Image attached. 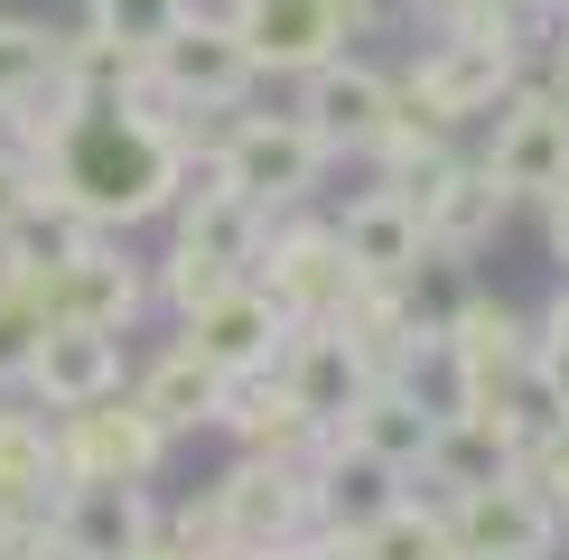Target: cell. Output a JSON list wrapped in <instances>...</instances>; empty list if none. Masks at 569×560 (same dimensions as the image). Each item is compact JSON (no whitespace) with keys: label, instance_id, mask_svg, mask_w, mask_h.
I'll use <instances>...</instances> for the list:
<instances>
[{"label":"cell","instance_id":"1","mask_svg":"<svg viewBox=\"0 0 569 560\" xmlns=\"http://www.w3.org/2000/svg\"><path fill=\"white\" fill-rule=\"evenodd\" d=\"M206 159H216V178L233 197H252L262 216H290L308 187H318V169H327L318 131H308L299 112H243V103H233V122H224V140Z\"/></svg>","mask_w":569,"mask_h":560},{"label":"cell","instance_id":"2","mask_svg":"<svg viewBox=\"0 0 569 560\" xmlns=\"http://www.w3.org/2000/svg\"><path fill=\"white\" fill-rule=\"evenodd\" d=\"M513 76H523V47H513V38H495V29H448L430 57H420V76L401 84V103H411L420 122L458 131V122H477V112L505 103Z\"/></svg>","mask_w":569,"mask_h":560},{"label":"cell","instance_id":"3","mask_svg":"<svg viewBox=\"0 0 569 560\" xmlns=\"http://www.w3.org/2000/svg\"><path fill=\"white\" fill-rule=\"evenodd\" d=\"M159 458H169V430L131 402V392H103L84 411H57V477L66 486H150Z\"/></svg>","mask_w":569,"mask_h":560},{"label":"cell","instance_id":"4","mask_svg":"<svg viewBox=\"0 0 569 560\" xmlns=\"http://www.w3.org/2000/svg\"><path fill=\"white\" fill-rule=\"evenodd\" d=\"M401 197H411V216H420V243L439 252V262H467V252L486 243L495 224H505V187H495V169L486 159H448V150H430V159H411V169L392 178Z\"/></svg>","mask_w":569,"mask_h":560},{"label":"cell","instance_id":"5","mask_svg":"<svg viewBox=\"0 0 569 560\" xmlns=\"http://www.w3.org/2000/svg\"><path fill=\"white\" fill-rule=\"evenodd\" d=\"M365 29H373V0H243L233 10L252 76H308V66L346 57V38Z\"/></svg>","mask_w":569,"mask_h":560},{"label":"cell","instance_id":"6","mask_svg":"<svg viewBox=\"0 0 569 560\" xmlns=\"http://www.w3.org/2000/svg\"><path fill=\"white\" fill-rule=\"evenodd\" d=\"M252 84H262V76H252L233 19H197V10H187L178 29L150 47V93L169 112H187V122H197V112H233Z\"/></svg>","mask_w":569,"mask_h":560},{"label":"cell","instance_id":"7","mask_svg":"<svg viewBox=\"0 0 569 560\" xmlns=\"http://www.w3.org/2000/svg\"><path fill=\"white\" fill-rule=\"evenodd\" d=\"M38 309H47V318H76V327H112V337H131L140 309H150V271H140L112 233H84V243L38 280Z\"/></svg>","mask_w":569,"mask_h":560},{"label":"cell","instance_id":"8","mask_svg":"<svg viewBox=\"0 0 569 560\" xmlns=\"http://www.w3.org/2000/svg\"><path fill=\"white\" fill-rule=\"evenodd\" d=\"M252 280L280 299V318H337L346 299H355V271L346 262V243H337V224H271L262 233V252H252Z\"/></svg>","mask_w":569,"mask_h":560},{"label":"cell","instance_id":"9","mask_svg":"<svg viewBox=\"0 0 569 560\" xmlns=\"http://www.w3.org/2000/svg\"><path fill=\"white\" fill-rule=\"evenodd\" d=\"M448 532H458L467 560H551L560 551V504L532 477H495V486L448 496Z\"/></svg>","mask_w":569,"mask_h":560},{"label":"cell","instance_id":"10","mask_svg":"<svg viewBox=\"0 0 569 560\" xmlns=\"http://www.w3.org/2000/svg\"><path fill=\"white\" fill-rule=\"evenodd\" d=\"M280 337H290V318H280V299L262 290V280H224L216 299H197V309L178 318V346L187 356H206L233 383V373H262L271 356H280Z\"/></svg>","mask_w":569,"mask_h":560},{"label":"cell","instance_id":"11","mask_svg":"<svg viewBox=\"0 0 569 560\" xmlns=\"http://www.w3.org/2000/svg\"><path fill=\"white\" fill-rule=\"evenodd\" d=\"M392 103H401V84H383L355 57H327L299 76V122L318 131L327 159H373V140L392 131Z\"/></svg>","mask_w":569,"mask_h":560},{"label":"cell","instance_id":"12","mask_svg":"<svg viewBox=\"0 0 569 560\" xmlns=\"http://www.w3.org/2000/svg\"><path fill=\"white\" fill-rule=\"evenodd\" d=\"M271 373L290 383V402L318 420V430H346V411L365 402V383H373V364H365V346L346 337L337 318H299L290 337H280V356Z\"/></svg>","mask_w":569,"mask_h":560},{"label":"cell","instance_id":"13","mask_svg":"<svg viewBox=\"0 0 569 560\" xmlns=\"http://www.w3.org/2000/svg\"><path fill=\"white\" fill-rule=\"evenodd\" d=\"M216 513H224V542L280 551L290 532H308V458H233L216 477Z\"/></svg>","mask_w":569,"mask_h":560},{"label":"cell","instance_id":"14","mask_svg":"<svg viewBox=\"0 0 569 560\" xmlns=\"http://www.w3.org/2000/svg\"><path fill=\"white\" fill-rule=\"evenodd\" d=\"M122 337L112 327H76V318H47L38 356L19 364V392H29L38 411H84L103 402V392H122Z\"/></svg>","mask_w":569,"mask_h":560},{"label":"cell","instance_id":"15","mask_svg":"<svg viewBox=\"0 0 569 560\" xmlns=\"http://www.w3.org/2000/svg\"><path fill=\"white\" fill-rule=\"evenodd\" d=\"M47 523H57L66 560H131L159 532V504H150V486H93L84 477V486L47 496Z\"/></svg>","mask_w":569,"mask_h":560},{"label":"cell","instance_id":"16","mask_svg":"<svg viewBox=\"0 0 569 560\" xmlns=\"http://www.w3.org/2000/svg\"><path fill=\"white\" fill-rule=\"evenodd\" d=\"M486 169L505 197H560L569 187V93H523V103L495 122Z\"/></svg>","mask_w":569,"mask_h":560},{"label":"cell","instance_id":"17","mask_svg":"<svg viewBox=\"0 0 569 560\" xmlns=\"http://www.w3.org/2000/svg\"><path fill=\"white\" fill-rule=\"evenodd\" d=\"M430 430H439V402H420L411 373H373L365 402L346 411V430H337V439H355L365 458H383V467H401V477H411V467L430 458Z\"/></svg>","mask_w":569,"mask_h":560},{"label":"cell","instance_id":"18","mask_svg":"<svg viewBox=\"0 0 569 560\" xmlns=\"http://www.w3.org/2000/svg\"><path fill=\"white\" fill-rule=\"evenodd\" d=\"M392 477H401V467L365 458L355 439H337V430H327L318 449H308V513H318L327 532H365L373 513L392 504Z\"/></svg>","mask_w":569,"mask_h":560},{"label":"cell","instance_id":"19","mask_svg":"<svg viewBox=\"0 0 569 560\" xmlns=\"http://www.w3.org/2000/svg\"><path fill=\"white\" fill-rule=\"evenodd\" d=\"M216 430H233V439H243V458H308V449L327 439L318 420L290 402V383H280L271 364H262V373H233V383H224Z\"/></svg>","mask_w":569,"mask_h":560},{"label":"cell","instance_id":"20","mask_svg":"<svg viewBox=\"0 0 569 560\" xmlns=\"http://www.w3.org/2000/svg\"><path fill=\"white\" fill-rule=\"evenodd\" d=\"M337 243H346V262L365 271V280H411V271H420V252H430L401 187H373V197H355L346 216H337Z\"/></svg>","mask_w":569,"mask_h":560},{"label":"cell","instance_id":"21","mask_svg":"<svg viewBox=\"0 0 569 560\" xmlns=\"http://www.w3.org/2000/svg\"><path fill=\"white\" fill-rule=\"evenodd\" d=\"M131 402L150 411L169 439H197V430H216V411H224V373L206 356H187V346H169V356L131 383Z\"/></svg>","mask_w":569,"mask_h":560},{"label":"cell","instance_id":"22","mask_svg":"<svg viewBox=\"0 0 569 560\" xmlns=\"http://www.w3.org/2000/svg\"><path fill=\"white\" fill-rule=\"evenodd\" d=\"M57 486V411L0 402V504H47Z\"/></svg>","mask_w":569,"mask_h":560},{"label":"cell","instance_id":"23","mask_svg":"<svg viewBox=\"0 0 569 560\" xmlns=\"http://www.w3.org/2000/svg\"><path fill=\"white\" fill-rule=\"evenodd\" d=\"M355 560H458L448 504H411V496H392L365 532H355Z\"/></svg>","mask_w":569,"mask_h":560},{"label":"cell","instance_id":"24","mask_svg":"<svg viewBox=\"0 0 569 560\" xmlns=\"http://www.w3.org/2000/svg\"><path fill=\"white\" fill-rule=\"evenodd\" d=\"M47 76H57V29H47V19H10V10H0V112L29 103Z\"/></svg>","mask_w":569,"mask_h":560},{"label":"cell","instance_id":"25","mask_svg":"<svg viewBox=\"0 0 569 560\" xmlns=\"http://www.w3.org/2000/svg\"><path fill=\"white\" fill-rule=\"evenodd\" d=\"M178 19H187V0H84V29L122 38V47H140V57H150Z\"/></svg>","mask_w":569,"mask_h":560},{"label":"cell","instance_id":"26","mask_svg":"<svg viewBox=\"0 0 569 560\" xmlns=\"http://www.w3.org/2000/svg\"><path fill=\"white\" fill-rule=\"evenodd\" d=\"M38 337H47V309H38L29 290L0 280V383H19V364L38 356Z\"/></svg>","mask_w":569,"mask_h":560},{"label":"cell","instance_id":"27","mask_svg":"<svg viewBox=\"0 0 569 560\" xmlns=\"http://www.w3.org/2000/svg\"><path fill=\"white\" fill-rule=\"evenodd\" d=\"M532 383L551 392V411L569 420V290H560V309L541 318V337H532Z\"/></svg>","mask_w":569,"mask_h":560},{"label":"cell","instance_id":"28","mask_svg":"<svg viewBox=\"0 0 569 560\" xmlns=\"http://www.w3.org/2000/svg\"><path fill=\"white\" fill-rule=\"evenodd\" d=\"M0 560H66L47 504H10V513H0Z\"/></svg>","mask_w":569,"mask_h":560},{"label":"cell","instance_id":"29","mask_svg":"<svg viewBox=\"0 0 569 560\" xmlns=\"http://www.w3.org/2000/svg\"><path fill=\"white\" fill-rule=\"evenodd\" d=\"M159 532H169L178 551H197V560H206V551L224 542V513H216V486H206L197 504H178V513H169V523H159Z\"/></svg>","mask_w":569,"mask_h":560},{"label":"cell","instance_id":"30","mask_svg":"<svg viewBox=\"0 0 569 560\" xmlns=\"http://www.w3.org/2000/svg\"><path fill=\"white\" fill-rule=\"evenodd\" d=\"M29 206H38V169H29V150H19V140H0V233L29 216Z\"/></svg>","mask_w":569,"mask_h":560},{"label":"cell","instance_id":"31","mask_svg":"<svg viewBox=\"0 0 569 560\" xmlns=\"http://www.w3.org/2000/svg\"><path fill=\"white\" fill-rule=\"evenodd\" d=\"M271 560H355V532H327V523H308V532H290Z\"/></svg>","mask_w":569,"mask_h":560},{"label":"cell","instance_id":"32","mask_svg":"<svg viewBox=\"0 0 569 560\" xmlns=\"http://www.w3.org/2000/svg\"><path fill=\"white\" fill-rule=\"evenodd\" d=\"M551 252H560V262H569V187H560V197H551Z\"/></svg>","mask_w":569,"mask_h":560},{"label":"cell","instance_id":"33","mask_svg":"<svg viewBox=\"0 0 569 560\" xmlns=\"http://www.w3.org/2000/svg\"><path fill=\"white\" fill-rule=\"evenodd\" d=\"M131 560H197V551H178V542H169V532H150V542H140Z\"/></svg>","mask_w":569,"mask_h":560},{"label":"cell","instance_id":"34","mask_svg":"<svg viewBox=\"0 0 569 560\" xmlns=\"http://www.w3.org/2000/svg\"><path fill=\"white\" fill-rule=\"evenodd\" d=\"M206 560H271V551H252V542H216Z\"/></svg>","mask_w":569,"mask_h":560},{"label":"cell","instance_id":"35","mask_svg":"<svg viewBox=\"0 0 569 560\" xmlns=\"http://www.w3.org/2000/svg\"><path fill=\"white\" fill-rule=\"evenodd\" d=\"M458 560H467V551H458Z\"/></svg>","mask_w":569,"mask_h":560}]
</instances>
